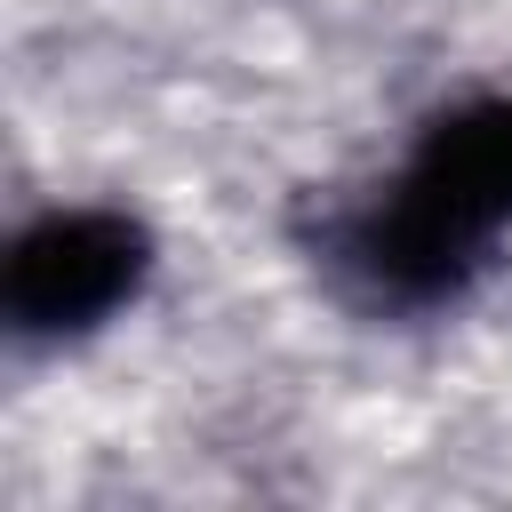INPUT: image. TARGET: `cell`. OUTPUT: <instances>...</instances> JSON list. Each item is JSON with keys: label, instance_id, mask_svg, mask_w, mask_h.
<instances>
[{"label": "cell", "instance_id": "cell-1", "mask_svg": "<svg viewBox=\"0 0 512 512\" xmlns=\"http://www.w3.org/2000/svg\"><path fill=\"white\" fill-rule=\"evenodd\" d=\"M512 224V96L440 112L408 168L336 232V264L360 272L384 304L456 296L488 240Z\"/></svg>", "mask_w": 512, "mask_h": 512}, {"label": "cell", "instance_id": "cell-2", "mask_svg": "<svg viewBox=\"0 0 512 512\" xmlns=\"http://www.w3.org/2000/svg\"><path fill=\"white\" fill-rule=\"evenodd\" d=\"M152 272V232L120 208H56L16 232L0 272V312L16 336H80L112 320Z\"/></svg>", "mask_w": 512, "mask_h": 512}]
</instances>
